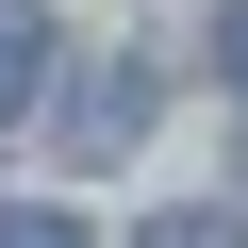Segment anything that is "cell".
<instances>
[{"mask_svg": "<svg viewBox=\"0 0 248 248\" xmlns=\"http://www.w3.org/2000/svg\"><path fill=\"white\" fill-rule=\"evenodd\" d=\"M0 248H83V215H0Z\"/></svg>", "mask_w": 248, "mask_h": 248, "instance_id": "obj_4", "label": "cell"}, {"mask_svg": "<svg viewBox=\"0 0 248 248\" xmlns=\"http://www.w3.org/2000/svg\"><path fill=\"white\" fill-rule=\"evenodd\" d=\"M149 133V66H99V83H66V149H133Z\"/></svg>", "mask_w": 248, "mask_h": 248, "instance_id": "obj_1", "label": "cell"}, {"mask_svg": "<svg viewBox=\"0 0 248 248\" xmlns=\"http://www.w3.org/2000/svg\"><path fill=\"white\" fill-rule=\"evenodd\" d=\"M133 248H248V215H199V199H182V215H149Z\"/></svg>", "mask_w": 248, "mask_h": 248, "instance_id": "obj_3", "label": "cell"}, {"mask_svg": "<svg viewBox=\"0 0 248 248\" xmlns=\"http://www.w3.org/2000/svg\"><path fill=\"white\" fill-rule=\"evenodd\" d=\"M215 66H232V99H248V0H232V17H215Z\"/></svg>", "mask_w": 248, "mask_h": 248, "instance_id": "obj_5", "label": "cell"}, {"mask_svg": "<svg viewBox=\"0 0 248 248\" xmlns=\"http://www.w3.org/2000/svg\"><path fill=\"white\" fill-rule=\"evenodd\" d=\"M33 83H50V17H33V0H0V116H17Z\"/></svg>", "mask_w": 248, "mask_h": 248, "instance_id": "obj_2", "label": "cell"}]
</instances>
